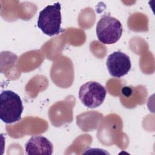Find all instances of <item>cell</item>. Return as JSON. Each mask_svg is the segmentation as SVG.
I'll use <instances>...</instances> for the list:
<instances>
[{
  "label": "cell",
  "mask_w": 155,
  "mask_h": 155,
  "mask_svg": "<svg viewBox=\"0 0 155 155\" xmlns=\"http://www.w3.org/2000/svg\"><path fill=\"white\" fill-rule=\"evenodd\" d=\"M24 110L20 96L12 90H5L0 94V119L5 124H12L21 119Z\"/></svg>",
  "instance_id": "6da1fadb"
},
{
  "label": "cell",
  "mask_w": 155,
  "mask_h": 155,
  "mask_svg": "<svg viewBox=\"0 0 155 155\" xmlns=\"http://www.w3.org/2000/svg\"><path fill=\"white\" fill-rule=\"evenodd\" d=\"M123 28L121 22L110 15H103L97 23L96 32L100 42L112 44L117 42L122 36Z\"/></svg>",
  "instance_id": "3957f363"
},
{
  "label": "cell",
  "mask_w": 155,
  "mask_h": 155,
  "mask_svg": "<svg viewBox=\"0 0 155 155\" xmlns=\"http://www.w3.org/2000/svg\"><path fill=\"white\" fill-rule=\"evenodd\" d=\"M61 9V4L57 2L47 5L39 12L37 25L45 35L53 36L63 31L61 27L62 23Z\"/></svg>",
  "instance_id": "7a4b0ae2"
},
{
  "label": "cell",
  "mask_w": 155,
  "mask_h": 155,
  "mask_svg": "<svg viewBox=\"0 0 155 155\" xmlns=\"http://www.w3.org/2000/svg\"><path fill=\"white\" fill-rule=\"evenodd\" d=\"M25 151L28 155H51L53 147L51 142L42 136H32L25 143Z\"/></svg>",
  "instance_id": "8992f818"
},
{
  "label": "cell",
  "mask_w": 155,
  "mask_h": 155,
  "mask_svg": "<svg viewBox=\"0 0 155 155\" xmlns=\"http://www.w3.org/2000/svg\"><path fill=\"white\" fill-rule=\"evenodd\" d=\"M106 65L110 75L118 78L127 74L131 67L130 57L119 51H114L108 56Z\"/></svg>",
  "instance_id": "5b68a950"
},
{
  "label": "cell",
  "mask_w": 155,
  "mask_h": 155,
  "mask_svg": "<svg viewBox=\"0 0 155 155\" xmlns=\"http://www.w3.org/2000/svg\"><path fill=\"white\" fill-rule=\"evenodd\" d=\"M106 94L107 90L102 85L96 81H90L80 87L79 98L85 107L94 108L103 103Z\"/></svg>",
  "instance_id": "277c9868"
}]
</instances>
